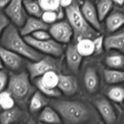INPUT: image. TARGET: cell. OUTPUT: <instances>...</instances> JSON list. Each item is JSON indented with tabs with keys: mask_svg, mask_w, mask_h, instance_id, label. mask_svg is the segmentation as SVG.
Here are the masks:
<instances>
[{
	"mask_svg": "<svg viewBox=\"0 0 124 124\" xmlns=\"http://www.w3.org/2000/svg\"><path fill=\"white\" fill-rule=\"evenodd\" d=\"M50 105L66 124L95 123L98 121V113L93 105L75 100L54 99Z\"/></svg>",
	"mask_w": 124,
	"mask_h": 124,
	"instance_id": "1",
	"label": "cell"
},
{
	"mask_svg": "<svg viewBox=\"0 0 124 124\" xmlns=\"http://www.w3.org/2000/svg\"><path fill=\"white\" fill-rule=\"evenodd\" d=\"M2 47L18 53L32 61H36L44 56L42 53L30 46L22 37L17 27L10 23L0 38Z\"/></svg>",
	"mask_w": 124,
	"mask_h": 124,
	"instance_id": "2",
	"label": "cell"
},
{
	"mask_svg": "<svg viewBox=\"0 0 124 124\" xmlns=\"http://www.w3.org/2000/svg\"><path fill=\"white\" fill-rule=\"evenodd\" d=\"M65 8L68 22L72 28L74 39L76 42L82 38L93 39L100 35V32L92 27L85 20L78 0H73L71 5Z\"/></svg>",
	"mask_w": 124,
	"mask_h": 124,
	"instance_id": "3",
	"label": "cell"
},
{
	"mask_svg": "<svg viewBox=\"0 0 124 124\" xmlns=\"http://www.w3.org/2000/svg\"><path fill=\"white\" fill-rule=\"evenodd\" d=\"M7 91L15 101L21 104H25L34 92L27 73H11L8 76Z\"/></svg>",
	"mask_w": 124,
	"mask_h": 124,
	"instance_id": "4",
	"label": "cell"
},
{
	"mask_svg": "<svg viewBox=\"0 0 124 124\" xmlns=\"http://www.w3.org/2000/svg\"><path fill=\"white\" fill-rule=\"evenodd\" d=\"M54 58L50 55L44 56L39 60L29 63L27 65V69L30 78L35 79L50 71H59L61 68L60 62Z\"/></svg>",
	"mask_w": 124,
	"mask_h": 124,
	"instance_id": "5",
	"label": "cell"
},
{
	"mask_svg": "<svg viewBox=\"0 0 124 124\" xmlns=\"http://www.w3.org/2000/svg\"><path fill=\"white\" fill-rule=\"evenodd\" d=\"M23 38L30 46L41 53H46L48 55L58 58L60 57L64 52V47L62 44L57 42L53 39L38 40L30 35H27Z\"/></svg>",
	"mask_w": 124,
	"mask_h": 124,
	"instance_id": "6",
	"label": "cell"
},
{
	"mask_svg": "<svg viewBox=\"0 0 124 124\" xmlns=\"http://www.w3.org/2000/svg\"><path fill=\"white\" fill-rule=\"evenodd\" d=\"M36 79L35 84L42 94L53 98L61 96L62 94L57 88L58 82L57 72L54 71H48L41 77Z\"/></svg>",
	"mask_w": 124,
	"mask_h": 124,
	"instance_id": "7",
	"label": "cell"
},
{
	"mask_svg": "<svg viewBox=\"0 0 124 124\" xmlns=\"http://www.w3.org/2000/svg\"><path fill=\"white\" fill-rule=\"evenodd\" d=\"M4 13L13 24L19 27L24 24L27 18L23 0H10L5 7Z\"/></svg>",
	"mask_w": 124,
	"mask_h": 124,
	"instance_id": "8",
	"label": "cell"
},
{
	"mask_svg": "<svg viewBox=\"0 0 124 124\" xmlns=\"http://www.w3.org/2000/svg\"><path fill=\"white\" fill-rule=\"evenodd\" d=\"M93 106L104 122L108 124H113L117 120V115L112 104L107 98L97 96L92 101Z\"/></svg>",
	"mask_w": 124,
	"mask_h": 124,
	"instance_id": "9",
	"label": "cell"
},
{
	"mask_svg": "<svg viewBox=\"0 0 124 124\" xmlns=\"http://www.w3.org/2000/svg\"><path fill=\"white\" fill-rule=\"evenodd\" d=\"M51 37L61 44L69 43L73 37V31L70 24L66 21H56L49 29Z\"/></svg>",
	"mask_w": 124,
	"mask_h": 124,
	"instance_id": "10",
	"label": "cell"
},
{
	"mask_svg": "<svg viewBox=\"0 0 124 124\" xmlns=\"http://www.w3.org/2000/svg\"><path fill=\"white\" fill-rule=\"evenodd\" d=\"M81 10L87 23L97 31H102V26L98 17L96 8L89 0H86L82 4Z\"/></svg>",
	"mask_w": 124,
	"mask_h": 124,
	"instance_id": "11",
	"label": "cell"
},
{
	"mask_svg": "<svg viewBox=\"0 0 124 124\" xmlns=\"http://www.w3.org/2000/svg\"><path fill=\"white\" fill-rule=\"evenodd\" d=\"M57 88L62 94L67 96L74 95L78 91V82L74 76L67 75H58Z\"/></svg>",
	"mask_w": 124,
	"mask_h": 124,
	"instance_id": "12",
	"label": "cell"
},
{
	"mask_svg": "<svg viewBox=\"0 0 124 124\" xmlns=\"http://www.w3.org/2000/svg\"><path fill=\"white\" fill-rule=\"evenodd\" d=\"M0 59L2 64L12 70H18L23 63L21 56L3 47H0Z\"/></svg>",
	"mask_w": 124,
	"mask_h": 124,
	"instance_id": "13",
	"label": "cell"
},
{
	"mask_svg": "<svg viewBox=\"0 0 124 124\" xmlns=\"http://www.w3.org/2000/svg\"><path fill=\"white\" fill-rule=\"evenodd\" d=\"M19 33L22 36L30 35L32 33L39 30H47L49 27L48 24L40 19V18L31 16L27 18L25 23L21 27Z\"/></svg>",
	"mask_w": 124,
	"mask_h": 124,
	"instance_id": "14",
	"label": "cell"
},
{
	"mask_svg": "<svg viewBox=\"0 0 124 124\" xmlns=\"http://www.w3.org/2000/svg\"><path fill=\"white\" fill-rule=\"evenodd\" d=\"M84 84L87 92L93 94L99 88V77L98 71L93 67H88L84 75Z\"/></svg>",
	"mask_w": 124,
	"mask_h": 124,
	"instance_id": "15",
	"label": "cell"
},
{
	"mask_svg": "<svg viewBox=\"0 0 124 124\" xmlns=\"http://www.w3.org/2000/svg\"><path fill=\"white\" fill-rule=\"evenodd\" d=\"M65 58L70 70L77 73L81 67L83 56L77 50L76 45L70 44L67 46L65 50Z\"/></svg>",
	"mask_w": 124,
	"mask_h": 124,
	"instance_id": "16",
	"label": "cell"
},
{
	"mask_svg": "<svg viewBox=\"0 0 124 124\" xmlns=\"http://www.w3.org/2000/svg\"><path fill=\"white\" fill-rule=\"evenodd\" d=\"M104 48L106 50H116L122 53L124 49V33L123 31L110 35L104 38Z\"/></svg>",
	"mask_w": 124,
	"mask_h": 124,
	"instance_id": "17",
	"label": "cell"
},
{
	"mask_svg": "<svg viewBox=\"0 0 124 124\" xmlns=\"http://www.w3.org/2000/svg\"><path fill=\"white\" fill-rule=\"evenodd\" d=\"M105 19L106 30L109 33L117 31L123 25L124 23V15L122 12L119 11L109 13Z\"/></svg>",
	"mask_w": 124,
	"mask_h": 124,
	"instance_id": "18",
	"label": "cell"
},
{
	"mask_svg": "<svg viewBox=\"0 0 124 124\" xmlns=\"http://www.w3.org/2000/svg\"><path fill=\"white\" fill-rule=\"evenodd\" d=\"M38 119L44 123L60 124L62 122L58 113L52 106L48 105L42 109Z\"/></svg>",
	"mask_w": 124,
	"mask_h": 124,
	"instance_id": "19",
	"label": "cell"
},
{
	"mask_svg": "<svg viewBox=\"0 0 124 124\" xmlns=\"http://www.w3.org/2000/svg\"><path fill=\"white\" fill-rule=\"evenodd\" d=\"M48 101L40 91L34 92L31 95L29 103V111L31 113H36L42 110L48 105Z\"/></svg>",
	"mask_w": 124,
	"mask_h": 124,
	"instance_id": "20",
	"label": "cell"
},
{
	"mask_svg": "<svg viewBox=\"0 0 124 124\" xmlns=\"http://www.w3.org/2000/svg\"><path fill=\"white\" fill-rule=\"evenodd\" d=\"M23 115L21 110L13 107L7 110H4L0 114V122L2 124H8L18 121Z\"/></svg>",
	"mask_w": 124,
	"mask_h": 124,
	"instance_id": "21",
	"label": "cell"
},
{
	"mask_svg": "<svg viewBox=\"0 0 124 124\" xmlns=\"http://www.w3.org/2000/svg\"><path fill=\"white\" fill-rule=\"evenodd\" d=\"M103 73L105 82L108 84H117L124 82L123 71L116 69H105Z\"/></svg>",
	"mask_w": 124,
	"mask_h": 124,
	"instance_id": "22",
	"label": "cell"
},
{
	"mask_svg": "<svg viewBox=\"0 0 124 124\" xmlns=\"http://www.w3.org/2000/svg\"><path fill=\"white\" fill-rule=\"evenodd\" d=\"M77 50L82 56H89L94 53V45L93 39L82 38L77 41L76 45Z\"/></svg>",
	"mask_w": 124,
	"mask_h": 124,
	"instance_id": "23",
	"label": "cell"
},
{
	"mask_svg": "<svg viewBox=\"0 0 124 124\" xmlns=\"http://www.w3.org/2000/svg\"><path fill=\"white\" fill-rule=\"evenodd\" d=\"M113 6V2L111 0H99L97 3L96 10L100 21L105 19L110 13Z\"/></svg>",
	"mask_w": 124,
	"mask_h": 124,
	"instance_id": "24",
	"label": "cell"
},
{
	"mask_svg": "<svg viewBox=\"0 0 124 124\" xmlns=\"http://www.w3.org/2000/svg\"><path fill=\"white\" fill-rule=\"evenodd\" d=\"M23 5L27 12L32 16L41 18L44 11L36 0H23Z\"/></svg>",
	"mask_w": 124,
	"mask_h": 124,
	"instance_id": "25",
	"label": "cell"
},
{
	"mask_svg": "<svg viewBox=\"0 0 124 124\" xmlns=\"http://www.w3.org/2000/svg\"><path fill=\"white\" fill-rule=\"evenodd\" d=\"M62 8L57 11H44L41 16V19L47 24H53L64 17Z\"/></svg>",
	"mask_w": 124,
	"mask_h": 124,
	"instance_id": "26",
	"label": "cell"
},
{
	"mask_svg": "<svg viewBox=\"0 0 124 124\" xmlns=\"http://www.w3.org/2000/svg\"><path fill=\"white\" fill-rule=\"evenodd\" d=\"M105 63L111 69H122L124 65V55L122 54H115L108 56L105 58Z\"/></svg>",
	"mask_w": 124,
	"mask_h": 124,
	"instance_id": "27",
	"label": "cell"
},
{
	"mask_svg": "<svg viewBox=\"0 0 124 124\" xmlns=\"http://www.w3.org/2000/svg\"><path fill=\"white\" fill-rule=\"evenodd\" d=\"M107 96L110 100L116 103H122L124 98V89L121 86H114L109 88Z\"/></svg>",
	"mask_w": 124,
	"mask_h": 124,
	"instance_id": "28",
	"label": "cell"
},
{
	"mask_svg": "<svg viewBox=\"0 0 124 124\" xmlns=\"http://www.w3.org/2000/svg\"><path fill=\"white\" fill-rule=\"evenodd\" d=\"M15 101L8 91L0 92V107L1 109L7 110L14 107Z\"/></svg>",
	"mask_w": 124,
	"mask_h": 124,
	"instance_id": "29",
	"label": "cell"
},
{
	"mask_svg": "<svg viewBox=\"0 0 124 124\" xmlns=\"http://www.w3.org/2000/svg\"><path fill=\"white\" fill-rule=\"evenodd\" d=\"M43 11H57L62 8L59 0H38Z\"/></svg>",
	"mask_w": 124,
	"mask_h": 124,
	"instance_id": "30",
	"label": "cell"
},
{
	"mask_svg": "<svg viewBox=\"0 0 124 124\" xmlns=\"http://www.w3.org/2000/svg\"><path fill=\"white\" fill-rule=\"evenodd\" d=\"M104 36L99 35L93 39L94 55H99L104 51Z\"/></svg>",
	"mask_w": 124,
	"mask_h": 124,
	"instance_id": "31",
	"label": "cell"
},
{
	"mask_svg": "<svg viewBox=\"0 0 124 124\" xmlns=\"http://www.w3.org/2000/svg\"><path fill=\"white\" fill-rule=\"evenodd\" d=\"M47 30H39L32 33L30 36L38 40H46L51 38L50 34Z\"/></svg>",
	"mask_w": 124,
	"mask_h": 124,
	"instance_id": "32",
	"label": "cell"
},
{
	"mask_svg": "<svg viewBox=\"0 0 124 124\" xmlns=\"http://www.w3.org/2000/svg\"><path fill=\"white\" fill-rule=\"evenodd\" d=\"M8 80V75L5 70H0V92L4 90L7 85Z\"/></svg>",
	"mask_w": 124,
	"mask_h": 124,
	"instance_id": "33",
	"label": "cell"
},
{
	"mask_svg": "<svg viewBox=\"0 0 124 124\" xmlns=\"http://www.w3.org/2000/svg\"><path fill=\"white\" fill-rule=\"evenodd\" d=\"M10 24V20L4 13L0 11V38L6 27Z\"/></svg>",
	"mask_w": 124,
	"mask_h": 124,
	"instance_id": "34",
	"label": "cell"
},
{
	"mask_svg": "<svg viewBox=\"0 0 124 124\" xmlns=\"http://www.w3.org/2000/svg\"><path fill=\"white\" fill-rule=\"evenodd\" d=\"M73 0H59L60 6L62 8H66L69 7L73 2Z\"/></svg>",
	"mask_w": 124,
	"mask_h": 124,
	"instance_id": "35",
	"label": "cell"
},
{
	"mask_svg": "<svg viewBox=\"0 0 124 124\" xmlns=\"http://www.w3.org/2000/svg\"><path fill=\"white\" fill-rule=\"evenodd\" d=\"M10 0H0V8H4L8 3Z\"/></svg>",
	"mask_w": 124,
	"mask_h": 124,
	"instance_id": "36",
	"label": "cell"
},
{
	"mask_svg": "<svg viewBox=\"0 0 124 124\" xmlns=\"http://www.w3.org/2000/svg\"><path fill=\"white\" fill-rule=\"evenodd\" d=\"M111 1H113V2H115L119 6H122L124 4V0H111Z\"/></svg>",
	"mask_w": 124,
	"mask_h": 124,
	"instance_id": "37",
	"label": "cell"
},
{
	"mask_svg": "<svg viewBox=\"0 0 124 124\" xmlns=\"http://www.w3.org/2000/svg\"><path fill=\"white\" fill-rule=\"evenodd\" d=\"M2 67H3V64H2V62H1V59H0V70L2 69Z\"/></svg>",
	"mask_w": 124,
	"mask_h": 124,
	"instance_id": "38",
	"label": "cell"
},
{
	"mask_svg": "<svg viewBox=\"0 0 124 124\" xmlns=\"http://www.w3.org/2000/svg\"><path fill=\"white\" fill-rule=\"evenodd\" d=\"M1 107H0V110H1Z\"/></svg>",
	"mask_w": 124,
	"mask_h": 124,
	"instance_id": "39",
	"label": "cell"
}]
</instances>
